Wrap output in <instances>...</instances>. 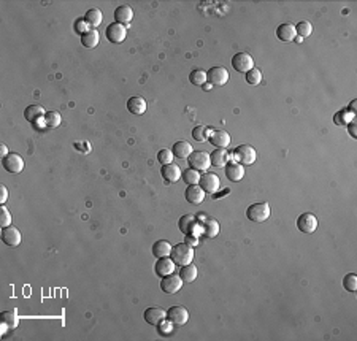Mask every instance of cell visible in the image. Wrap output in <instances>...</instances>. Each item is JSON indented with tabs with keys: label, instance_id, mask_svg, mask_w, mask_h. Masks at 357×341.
<instances>
[{
	"label": "cell",
	"instance_id": "obj_1",
	"mask_svg": "<svg viewBox=\"0 0 357 341\" xmlns=\"http://www.w3.org/2000/svg\"><path fill=\"white\" fill-rule=\"evenodd\" d=\"M178 227L184 235H191V237H197V238L200 235H204V224H202V220H199L194 215H184L183 218H179Z\"/></svg>",
	"mask_w": 357,
	"mask_h": 341
},
{
	"label": "cell",
	"instance_id": "obj_2",
	"mask_svg": "<svg viewBox=\"0 0 357 341\" xmlns=\"http://www.w3.org/2000/svg\"><path fill=\"white\" fill-rule=\"evenodd\" d=\"M170 257L175 262V265H179V267L192 264V260H194V248L187 244V243H178L177 246H173V248H172Z\"/></svg>",
	"mask_w": 357,
	"mask_h": 341
},
{
	"label": "cell",
	"instance_id": "obj_3",
	"mask_svg": "<svg viewBox=\"0 0 357 341\" xmlns=\"http://www.w3.org/2000/svg\"><path fill=\"white\" fill-rule=\"evenodd\" d=\"M270 205L268 203H254L251 206H248L246 210V218L251 220V222H265L270 218Z\"/></svg>",
	"mask_w": 357,
	"mask_h": 341
},
{
	"label": "cell",
	"instance_id": "obj_4",
	"mask_svg": "<svg viewBox=\"0 0 357 341\" xmlns=\"http://www.w3.org/2000/svg\"><path fill=\"white\" fill-rule=\"evenodd\" d=\"M257 159V152L249 145H240L233 151V160L241 165H253Z\"/></svg>",
	"mask_w": 357,
	"mask_h": 341
},
{
	"label": "cell",
	"instance_id": "obj_5",
	"mask_svg": "<svg viewBox=\"0 0 357 341\" xmlns=\"http://www.w3.org/2000/svg\"><path fill=\"white\" fill-rule=\"evenodd\" d=\"M187 162H189V169L197 171H208L211 165L210 154L205 151H192V154L187 157Z\"/></svg>",
	"mask_w": 357,
	"mask_h": 341
},
{
	"label": "cell",
	"instance_id": "obj_6",
	"mask_svg": "<svg viewBox=\"0 0 357 341\" xmlns=\"http://www.w3.org/2000/svg\"><path fill=\"white\" fill-rule=\"evenodd\" d=\"M318 218H316L313 213H303L297 219V229L302 233H306V235H311L316 230H318Z\"/></svg>",
	"mask_w": 357,
	"mask_h": 341
},
{
	"label": "cell",
	"instance_id": "obj_7",
	"mask_svg": "<svg viewBox=\"0 0 357 341\" xmlns=\"http://www.w3.org/2000/svg\"><path fill=\"white\" fill-rule=\"evenodd\" d=\"M167 319L170 320L175 327H181L189 320V311H187L184 306H179V305L172 306V308H168V311H167Z\"/></svg>",
	"mask_w": 357,
	"mask_h": 341
},
{
	"label": "cell",
	"instance_id": "obj_8",
	"mask_svg": "<svg viewBox=\"0 0 357 341\" xmlns=\"http://www.w3.org/2000/svg\"><path fill=\"white\" fill-rule=\"evenodd\" d=\"M232 67L233 70L240 73H248L249 70L254 69V59L248 52H238L232 57Z\"/></svg>",
	"mask_w": 357,
	"mask_h": 341
},
{
	"label": "cell",
	"instance_id": "obj_9",
	"mask_svg": "<svg viewBox=\"0 0 357 341\" xmlns=\"http://www.w3.org/2000/svg\"><path fill=\"white\" fill-rule=\"evenodd\" d=\"M230 75H229V70L226 67H213L206 72V79L208 83L213 84V86H224Z\"/></svg>",
	"mask_w": 357,
	"mask_h": 341
},
{
	"label": "cell",
	"instance_id": "obj_10",
	"mask_svg": "<svg viewBox=\"0 0 357 341\" xmlns=\"http://www.w3.org/2000/svg\"><path fill=\"white\" fill-rule=\"evenodd\" d=\"M2 167L5 169V171L8 173H21L24 170V159L16 154V152H11V154L5 156L2 159Z\"/></svg>",
	"mask_w": 357,
	"mask_h": 341
},
{
	"label": "cell",
	"instance_id": "obj_11",
	"mask_svg": "<svg viewBox=\"0 0 357 341\" xmlns=\"http://www.w3.org/2000/svg\"><path fill=\"white\" fill-rule=\"evenodd\" d=\"M106 38H108L110 43H123L126 40V35H127V29L126 25L119 24V23H111L108 27H106V32H105Z\"/></svg>",
	"mask_w": 357,
	"mask_h": 341
},
{
	"label": "cell",
	"instance_id": "obj_12",
	"mask_svg": "<svg viewBox=\"0 0 357 341\" xmlns=\"http://www.w3.org/2000/svg\"><path fill=\"white\" fill-rule=\"evenodd\" d=\"M199 186L205 191V194H216L221 187V181L218 175H214V173H205V175L200 176Z\"/></svg>",
	"mask_w": 357,
	"mask_h": 341
},
{
	"label": "cell",
	"instance_id": "obj_13",
	"mask_svg": "<svg viewBox=\"0 0 357 341\" xmlns=\"http://www.w3.org/2000/svg\"><path fill=\"white\" fill-rule=\"evenodd\" d=\"M2 242L10 248H18L21 244V232L13 225L5 227L2 229Z\"/></svg>",
	"mask_w": 357,
	"mask_h": 341
},
{
	"label": "cell",
	"instance_id": "obj_14",
	"mask_svg": "<svg viewBox=\"0 0 357 341\" xmlns=\"http://www.w3.org/2000/svg\"><path fill=\"white\" fill-rule=\"evenodd\" d=\"M181 287H183V279L179 275H173V273L162 278V283H160V289L165 293H177Z\"/></svg>",
	"mask_w": 357,
	"mask_h": 341
},
{
	"label": "cell",
	"instance_id": "obj_15",
	"mask_svg": "<svg viewBox=\"0 0 357 341\" xmlns=\"http://www.w3.org/2000/svg\"><path fill=\"white\" fill-rule=\"evenodd\" d=\"M181 173L183 170L179 169L177 164H167V165H162V170H160V175H162L164 181L168 183V184H173L177 183L178 179L181 178Z\"/></svg>",
	"mask_w": 357,
	"mask_h": 341
},
{
	"label": "cell",
	"instance_id": "obj_16",
	"mask_svg": "<svg viewBox=\"0 0 357 341\" xmlns=\"http://www.w3.org/2000/svg\"><path fill=\"white\" fill-rule=\"evenodd\" d=\"M154 271H156V275L160 278H165L168 275H172V273H175V262L172 260V257L157 259L156 265H154Z\"/></svg>",
	"mask_w": 357,
	"mask_h": 341
},
{
	"label": "cell",
	"instance_id": "obj_17",
	"mask_svg": "<svg viewBox=\"0 0 357 341\" xmlns=\"http://www.w3.org/2000/svg\"><path fill=\"white\" fill-rule=\"evenodd\" d=\"M164 319H167V311L159 308V306H153V308H148L145 311V320L150 325H159Z\"/></svg>",
	"mask_w": 357,
	"mask_h": 341
},
{
	"label": "cell",
	"instance_id": "obj_18",
	"mask_svg": "<svg viewBox=\"0 0 357 341\" xmlns=\"http://www.w3.org/2000/svg\"><path fill=\"white\" fill-rule=\"evenodd\" d=\"M133 19V10L129 5H121L114 10V23H119L123 25H129Z\"/></svg>",
	"mask_w": 357,
	"mask_h": 341
},
{
	"label": "cell",
	"instance_id": "obj_19",
	"mask_svg": "<svg viewBox=\"0 0 357 341\" xmlns=\"http://www.w3.org/2000/svg\"><path fill=\"white\" fill-rule=\"evenodd\" d=\"M186 200L192 205H200L205 200V191L199 184H191L186 189Z\"/></svg>",
	"mask_w": 357,
	"mask_h": 341
},
{
	"label": "cell",
	"instance_id": "obj_20",
	"mask_svg": "<svg viewBox=\"0 0 357 341\" xmlns=\"http://www.w3.org/2000/svg\"><path fill=\"white\" fill-rule=\"evenodd\" d=\"M226 176L229 181H232V183H238L243 179L245 176V169H243V165L238 164V162H230V164H227L226 165Z\"/></svg>",
	"mask_w": 357,
	"mask_h": 341
},
{
	"label": "cell",
	"instance_id": "obj_21",
	"mask_svg": "<svg viewBox=\"0 0 357 341\" xmlns=\"http://www.w3.org/2000/svg\"><path fill=\"white\" fill-rule=\"evenodd\" d=\"M276 37H278L281 42H294L295 37H297V32H295V25L291 23H284L281 24L278 29H276Z\"/></svg>",
	"mask_w": 357,
	"mask_h": 341
},
{
	"label": "cell",
	"instance_id": "obj_22",
	"mask_svg": "<svg viewBox=\"0 0 357 341\" xmlns=\"http://www.w3.org/2000/svg\"><path fill=\"white\" fill-rule=\"evenodd\" d=\"M208 140H210L211 145L216 146V148L226 149L227 146L230 145V133H227L226 130H214Z\"/></svg>",
	"mask_w": 357,
	"mask_h": 341
},
{
	"label": "cell",
	"instance_id": "obj_23",
	"mask_svg": "<svg viewBox=\"0 0 357 341\" xmlns=\"http://www.w3.org/2000/svg\"><path fill=\"white\" fill-rule=\"evenodd\" d=\"M127 108H129V111L132 113V115H143V113L146 111L148 108V105H146V100L143 97H140V96H133L130 97L129 100H127Z\"/></svg>",
	"mask_w": 357,
	"mask_h": 341
},
{
	"label": "cell",
	"instance_id": "obj_24",
	"mask_svg": "<svg viewBox=\"0 0 357 341\" xmlns=\"http://www.w3.org/2000/svg\"><path fill=\"white\" fill-rule=\"evenodd\" d=\"M210 160H211L213 167H218V169H221V167H226L229 164V160H230V154H229L226 149L216 148L210 154Z\"/></svg>",
	"mask_w": 357,
	"mask_h": 341
},
{
	"label": "cell",
	"instance_id": "obj_25",
	"mask_svg": "<svg viewBox=\"0 0 357 341\" xmlns=\"http://www.w3.org/2000/svg\"><path fill=\"white\" fill-rule=\"evenodd\" d=\"M45 115H46V111L42 105H30L24 111V118L27 119L30 124H35L38 119L45 118Z\"/></svg>",
	"mask_w": 357,
	"mask_h": 341
},
{
	"label": "cell",
	"instance_id": "obj_26",
	"mask_svg": "<svg viewBox=\"0 0 357 341\" xmlns=\"http://www.w3.org/2000/svg\"><path fill=\"white\" fill-rule=\"evenodd\" d=\"M173 246L167 242V240H159L153 244V254L156 259H162V257H170Z\"/></svg>",
	"mask_w": 357,
	"mask_h": 341
},
{
	"label": "cell",
	"instance_id": "obj_27",
	"mask_svg": "<svg viewBox=\"0 0 357 341\" xmlns=\"http://www.w3.org/2000/svg\"><path fill=\"white\" fill-rule=\"evenodd\" d=\"M172 152H173V156L178 159H187L192 154V146L187 142H177L173 145Z\"/></svg>",
	"mask_w": 357,
	"mask_h": 341
},
{
	"label": "cell",
	"instance_id": "obj_28",
	"mask_svg": "<svg viewBox=\"0 0 357 341\" xmlns=\"http://www.w3.org/2000/svg\"><path fill=\"white\" fill-rule=\"evenodd\" d=\"M99 42H100V33L96 29H91L84 35H81V45L84 48H96Z\"/></svg>",
	"mask_w": 357,
	"mask_h": 341
},
{
	"label": "cell",
	"instance_id": "obj_29",
	"mask_svg": "<svg viewBox=\"0 0 357 341\" xmlns=\"http://www.w3.org/2000/svg\"><path fill=\"white\" fill-rule=\"evenodd\" d=\"M197 275H199V270L194 264H187L184 267H181L179 276L183 279V283H192L197 278Z\"/></svg>",
	"mask_w": 357,
	"mask_h": 341
},
{
	"label": "cell",
	"instance_id": "obj_30",
	"mask_svg": "<svg viewBox=\"0 0 357 341\" xmlns=\"http://www.w3.org/2000/svg\"><path fill=\"white\" fill-rule=\"evenodd\" d=\"M84 19H86V23L91 25V27H99V25L102 24L103 15H102V11H100L99 8H91V10L86 11Z\"/></svg>",
	"mask_w": 357,
	"mask_h": 341
},
{
	"label": "cell",
	"instance_id": "obj_31",
	"mask_svg": "<svg viewBox=\"0 0 357 341\" xmlns=\"http://www.w3.org/2000/svg\"><path fill=\"white\" fill-rule=\"evenodd\" d=\"M43 119H45L46 129H56V127H59L60 122H62V116H60L59 111H46Z\"/></svg>",
	"mask_w": 357,
	"mask_h": 341
},
{
	"label": "cell",
	"instance_id": "obj_32",
	"mask_svg": "<svg viewBox=\"0 0 357 341\" xmlns=\"http://www.w3.org/2000/svg\"><path fill=\"white\" fill-rule=\"evenodd\" d=\"M210 132H211V129H208V127L197 125L192 129V138L195 140V142H200V143L206 142V140L210 138Z\"/></svg>",
	"mask_w": 357,
	"mask_h": 341
},
{
	"label": "cell",
	"instance_id": "obj_33",
	"mask_svg": "<svg viewBox=\"0 0 357 341\" xmlns=\"http://www.w3.org/2000/svg\"><path fill=\"white\" fill-rule=\"evenodd\" d=\"M219 233V224L214 219H206V222L204 224V235L208 238H214Z\"/></svg>",
	"mask_w": 357,
	"mask_h": 341
},
{
	"label": "cell",
	"instance_id": "obj_34",
	"mask_svg": "<svg viewBox=\"0 0 357 341\" xmlns=\"http://www.w3.org/2000/svg\"><path fill=\"white\" fill-rule=\"evenodd\" d=\"M200 171H197V170H194V169H187V170H184L183 173H181V178H183V181L186 183V184H199L200 183Z\"/></svg>",
	"mask_w": 357,
	"mask_h": 341
},
{
	"label": "cell",
	"instance_id": "obj_35",
	"mask_svg": "<svg viewBox=\"0 0 357 341\" xmlns=\"http://www.w3.org/2000/svg\"><path fill=\"white\" fill-rule=\"evenodd\" d=\"M189 81L195 86H204L205 83H208V79H206V72L205 70H202V69H195L191 72V75H189Z\"/></svg>",
	"mask_w": 357,
	"mask_h": 341
},
{
	"label": "cell",
	"instance_id": "obj_36",
	"mask_svg": "<svg viewBox=\"0 0 357 341\" xmlns=\"http://www.w3.org/2000/svg\"><path fill=\"white\" fill-rule=\"evenodd\" d=\"M2 322H5L6 325H8V329H16L18 324H19V316H18L16 310L2 313Z\"/></svg>",
	"mask_w": 357,
	"mask_h": 341
},
{
	"label": "cell",
	"instance_id": "obj_37",
	"mask_svg": "<svg viewBox=\"0 0 357 341\" xmlns=\"http://www.w3.org/2000/svg\"><path fill=\"white\" fill-rule=\"evenodd\" d=\"M295 32H297V35H299V37L306 38V37L311 35L313 25H311V23H308V21H300L297 25H295Z\"/></svg>",
	"mask_w": 357,
	"mask_h": 341
},
{
	"label": "cell",
	"instance_id": "obj_38",
	"mask_svg": "<svg viewBox=\"0 0 357 341\" xmlns=\"http://www.w3.org/2000/svg\"><path fill=\"white\" fill-rule=\"evenodd\" d=\"M260 81H262V73H260L259 69H255V67H254L253 70H249V72L246 73V83H248V84L257 86V84H260Z\"/></svg>",
	"mask_w": 357,
	"mask_h": 341
},
{
	"label": "cell",
	"instance_id": "obj_39",
	"mask_svg": "<svg viewBox=\"0 0 357 341\" xmlns=\"http://www.w3.org/2000/svg\"><path fill=\"white\" fill-rule=\"evenodd\" d=\"M343 286H345L346 291L356 292L357 291V276H356V273H348V275L343 278Z\"/></svg>",
	"mask_w": 357,
	"mask_h": 341
},
{
	"label": "cell",
	"instance_id": "obj_40",
	"mask_svg": "<svg viewBox=\"0 0 357 341\" xmlns=\"http://www.w3.org/2000/svg\"><path fill=\"white\" fill-rule=\"evenodd\" d=\"M354 119V115L353 113H349L348 110H341V111H338L335 115V124H338V125H345V124H348L349 121H353Z\"/></svg>",
	"mask_w": 357,
	"mask_h": 341
},
{
	"label": "cell",
	"instance_id": "obj_41",
	"mask_svg": "<svg viewBox=\"0 0 357 341\" xmlns=\"http://www.w3.org/2000/svg\"><path fill=\"white\" fill-rule=\"evenodd\" d=\"M73 29H75V32L78 33V35H84L86 32L91 30V25L86 23L84 18H78L75 21V24H73Z\"/></svg>",
	"mask_w": 357,
	"mask_h": 341
},
{
	"label": "cell",
	"instance_id": "obj_42",
	"mask_svg": "<svg viewBox=\"0 0 357 341\" xmlns=\"http://www.w3.org/2000/svg\"><path fill=\"white\" fill-rule=\"evenodd\" d=\"M173 152L172 149H160L157 152V160L162 165H167V164H172V160H173Z\"/></svg>",
	"mask_w": 357,
	"mask_h": 341
},
{
	"label": "cell",
	"instance_id": "obj_43",
	"mask_svg": "<svg viewBox=\"0 0 357 341\" xmlns=\"http://www.w3.org/2000/svg\"><path fill=\"white\" fill-rule=\"evenodd\" d=\"M8 225H11V215H10V211L2 205L0 206V227L5 229V227H8Z\"/></svg>",
	"mask_w": 357,
	"mask_h": 341
},
{
	"label": "cell",
	"instance_id": "obj_44",
	"mask_svg": "<svg viewBox=\"0 0 357 341\" xmlns=\"http://www.w3.org/2000/svg\"><path fill=\"white\" fill-rule=\"evenodd\" d=\"M157 327H159V333H160V335H162V337H167L168 333H172V329H173L175 325L170 322V320H168V322H167V320L164 319L162 322H160Z\"/></svg>",
	"mask_w": 357,
	"mask_h": 341
},
{
	"label": "cell",
	"instance_id": "obj_45",
	"mask_svg": "<svg viewBox=\"0 0 357 341\" xmlns=\"http://www.w3.org/2000/svg\"><path fill=\"white\" fill-rule=\"evenodd\" d=\"M348 132H349V135H351L353 138H357V124H356L354 119L348 122Z\"/></svg>",
	"mask_w": 357,
	"mask_h": 341
},
{
	"label": "cell",
	"instance_id": "obj_46",
	"mask_svg": "<svg viewBox=\"0 0 357 341\" xmlns=\"http://www.w3.org/2000/svg\"><path fill=\"white\" fill-rule=\"evenodd\" d=\"M6 200H8V189L2 184V187H0V203H5Z\"/></svg>",
	"mask_w": 357,
	"mask_h": 341
},
{
	"label": "cell",
	"instance_id": "obj_47",
	"mask_svg": "<svg viewBox=\"0 0 357 341\" xmlns=\"http://www.w3.org/2000/svg\"><path fill=\"white\" fill-rule=\"evenodd\" d=\"M186 243L189 244V246H194L197 244V237H191V235H186Z\"/></svg>",
	"mask_w": 357,
	"mask_h": 341
},
{
	"label": "cell",
	"instance_id": "obj_48",
	"mask_svg": "<svg viewBox=\"0 0 357 341\" xmlns=\"http://www.w3.org/2000/svg\"><path fill=\"white\" fill-rule=\"evenodd\" d=\"M356 105H357V102H356V100H353V102H351V105H349V113H353V115H356Z\"/></svg>",
	"mask_w": 357,
	"mask_h": 341
},
{
	"label": "cell",
	"instance_id": "obj_49",
	"mask_svg": "<svg viewBox=\"0 0 357 341\" xmlns=\"http://www.w3.org/2000/svg\"><path fill=\"white\" fill-rule=\"evenodd\" d=\"M5 156H8V152H6V145L2 143V159H3Z\"/></svg>",
	"mask_w": 357,
	"mask_h": 341
},
{
	"label": "cell",
	"instance_id": "obj_50",
	"mask_svg": "<svg viewBox=\"0 0 357 341\" xmlns=\"http://www.w3.org/2000/svg\"><path fill=\"white\" fill-rule=\"evenodd\" d=\"M211 86H213V84H204V86H202V88H204L205 91H210V89H211Z\"/></svg>",
	"mask_w": 357,
	"mask_h": 341
}]
</instances>
